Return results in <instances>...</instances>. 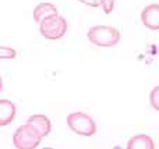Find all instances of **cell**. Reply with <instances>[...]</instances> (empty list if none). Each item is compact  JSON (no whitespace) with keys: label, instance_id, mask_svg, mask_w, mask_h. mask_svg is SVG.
<instances>
[{"label":"cell","instance_id":"6da1fadb","mask_svg":"<svg viewBox=\"0 0 159 149\" xmlns=\"http://www.w3.org/2000/svg\"><path fill=\"white\" fill-rule=\"evenodd\" d=\"M91 43L101 47H112L120 42V32L119 29L113 27H106V25H95L89 28L87 33Z\"/></svg>","mask_w":159,"mask_h":149},{"label":"cell","instance_id":"9a60e30c","mask_svg":"<svg viewBox=\"0 0 159 149\" xmlns=\"http://www.w3.org/2000/svg\"><path fill=\"white\" fill-rule=\"evenodd\" d=\"M42 149H55V148H42Z\"/></svg>","mask_w":159,"mask_h":149},{"label":"cell","instance_id":"8fae6325","mask_svg":"<svg viewBox=\"0 0 159 149\" xmlns=\"http://www.w3.org/2000/svg\"><path fill=\"white\" fill-rule=\"evenodd\" d=\"M99 6H102V8L106 14H110L113 7H115V0H99Z\"/></svg>","mask_w":159,"mask_h":149},{"label":"cell","instance_id":"7c38bea8","mask_svg":"<svg viewBox=\"0 0 159 149\" xmlns=\"http://www.w3.org/2000/svg\"><path fill=\"white\" fill-rule=\"evenodd\" d=\"M158 95H159V88L157 86V88H154V91L151 92V105H152V107L155 109V110H158L159 109V98H158Z\"/></svg>","mask_w":159,"mask_h":149},{"label":"cell","instance_id":"8992f818","mask_svg":"<svg viewBox=\"0 0 159 149\" xmlns=\"http://www.w3.org/2000/svg\"><path fill=\"white\" fill-rule=\"evenodd\" d=\"M27 124L31 125L34 130L38 131L42 138L46 137L48 134H50V131H52V123L43 114H34V116H31L27 120Z\"/></svg>","mask_w":159,"mask_h":149},{"label":"cell","instance_id":"4fadbf2b","mask_svg":"<svg viewBox=\"0 0 159 149\" xmlns=\"http://www.w3.org/2000/svg\"><path fill=\"white\" fill-rule=\"evenodd\" d=\"M78 2L84 3V4L89 6V7H98L99 6V0H78Z\"/></svg>","mask_w":159,"mask_h":149},{"label":"cell","instance_id":"3957f363","mask_svg":"<svg viewBox=\"0 0 159 149\" xmlns=\"http://www.w3.org/2000/svg\"><path fill=\"white\" fill-rule=\"evenodd\" d=\"M67 125L71 131L82 137H92L93 134H96V130H98L96 123L93 121L92 117H89L82 112L70 113L67 116Z\"/></svg>","mask_w":159,"mask_h":149},{"label":"cell","instance_id":"277c9868","mask_svg":"<svg viewBox=\"0 0 159 149\" xmlns=\"http://www.w3.org/2000/svg\"><path fill=\"white\" fill-rule=\"evenodd\" d=\"M42 137L36 130L25 123L20 125L13 135V144L17 149H35L41 144Z\"/></svg>","mask_w":159,"mask_h":149},{"label":"cell","instance_id":"5b68a950","mask_svg":"<svg viewBox=\"0 0 159 149\" xmlns=\"http://www.w3.org/2000/svg\"><path fill=\"white\" fill-rule=\"evenodd\" d=\"M141 21L147 28L152 31L159 29V6L158 3L149 4L141 11Z\"/></svg>","mask_w":159,"mask_h":149},{"label":"cell","instance_id":"30bf717a","mask_svg":"<svg viewBox=\"0 0 159 149\" xmlns=\"http://www.w3.org/2000/svg\"><path fill=\"white\" fill-rule=\"evenodd\" d=\"M16 56H17L16 49L0 45V59H16Z\"/></svg>","mask_w":159,"mask_h":149},{"label":"cell","instance_id":"9c48e42d","mask_svg":"<svg viewBox=\"0 0 159 149\" xmlns=\"http://www.w3.org/2000/svg\"><path fill=\"white\" fill-rule=\"evenodd\" d=\"M53 14H59V13H57V7L55 4H52V3H41V4H38L34 8V20L36 22H41L43 18L53 15Z\"/></svg>","mask_w":159,"mask_h":149},{"label":"cell","instance_id":"7a4b0ae2","mask_svg":"<svg viewBox=\"0 0 159 149\" xmlns=\"http://www.w3.org/2000/svg\"><path fill=\"white\" fill-rule=\"evenodd\" d=\"M39 32L45 39L57 41L67 32V21L59 14H53L39 22Z\"/></svg>","mask_w":159,"mask_h":149},{"label":"cell","instance_id":"5bb4252c","mask_svg":"<svg viewBox=\"0 0 159 149\" xmlns=\"http://www.w3.org/2000/svg\"><path fill=\"white\" fill-rule=\"evenodd\" d=\"M2 86H3V81H2V77H0V92H2Z\"/></svg>","mask_w":159,"mask_h":149},{"label":"cell","instance_id":"52a82bcc","mask_svg":"<svg viewBox=\"0 0 159 149\" xmlns=\"http://www.w3.org/2000/svg\"><path fill=\"white\" fill-rule=\"evenodd\" d=\"M16 105L8 99H0V127L8 125L16 117Z\"/></svg>","mask_w":159,"mask_h":149},{"label":"cell","instance_id":"ba28073f","mask_svg":"<svg viewBox=\"0 0 159 149\" xmlns=\"http://www.w3.org/2000/svg\"><path fill=\"white\" fill-rule=\"evenodd\" d=\"M127 149H155V142L149 135L138 134L129 139Z\"/></svg>","mask_w":159,"mask_h":149}]
</instances>
